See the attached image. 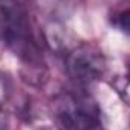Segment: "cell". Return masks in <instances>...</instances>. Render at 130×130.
Instances as JSON below:
<instances>
[{
  "instance_id": "obj_7",
  "label": "cell",
  "mask_w": 130,
  "mask_h": 130,
  "mask_svg": "<svg viewBox=\"0 0 130 130\" xmlns=\"http://www.w3.org/2000/svg\"><path fill=\"white\" fill-rule=\"evenodd\" d=\"M126 79L130 80V58H129V61H127V74H126Z\"/></svg>"
},
{
  "instance_id": "obj_2",
  "label": "cell",
  "mask_w": 130,
  "mask_h": 130,
  "mask_svg": "<svg viewBox=\"0 0 130 130\" xmlns=\"http://www.w3.org/2000/svg\"><path fill=\"white\" fill-rule=\"evenodd\" d=\"M55 112L65 130H94L98 124V107L86 95L61 94L55 100Z\"/></svg>"
},
{
  "instance_id": "obj_3",
  "label": "cell",
  "mask_w": 130,
  "mask_h": 130,
  "mask_svg": "<svg viewBox=\"0 0 130 130\" xmlns=\"http://www.w3.org/2000/svg\"><path fill=\"white\" fill-rule=\"evenodd\" d=\"M65 67L71 79L86 85L101 79L106 71V59L95 45L82 44L68 53Z\"/></svg>"
},
{
  "instance_id": "obj_5",
  "label": "cell",
  "mask_w": 130,
  "mask_h": 130,
  "mask_svg": "<svg viewBox=\"0 0 130 130\" xmlns=\"http://www.w3.org/2000/svg\"><path fill=\"white\" fill-rule=\"evenodd\" d=\"M35 2L41 8V11L48 14L52 18L64 15L74 6V0H35Z\"/></svg>"
},
{
  "instance_id": "obj_1",
  "label": "cell",
  "mask_w": 130,
  "mask_h": 130,
  "mask_svg": "<svg viewBox=\"0 0 130 130\" xmlns=\"http://www.w3.org/2000/svg\"><path fill=\"white\" fill-rule=\"evenodd\" d=\"M0 41L21 59L23 74L27 82L39 85L45 79L41 50L27 11L20 0H0Z\"/></svg>"
},
{
  "instance_id": "obj_4",
  "label": "cell",
  "mask_w": 130,
  "mask_h": 130,
  "mask_svg": "<svg viewBox=\"0 0 130 130\" xmlns=\"http://www.w3.org/2000/svg\"><path fill=\"white\" fill-rule=\"evenodd\" d=\"M110 23L118 30L130 33V0L120 3L113 9V12L110 15Z\"/></svg>"
},
{
  "instance_id": "obj_6",
  "label": "cell",
  "mask_w": 130,
  "mask_h": 130,
  "mask_svg": "<svg viewBox=\"0 0 130 130\" xmlns=\"http://www.w3.org/2000/svg\"><path fill=\"white\" fill-rule=\"evenodd\" d=\"M118 91L121 92L123 98H124V100L130 104V80H129V79H126L121 85H118Z\"/></svg>"
}]
</instances>
